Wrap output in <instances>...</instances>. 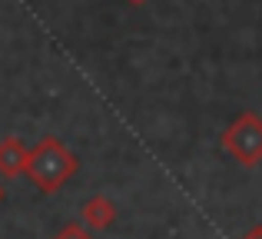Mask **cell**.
<instances>
[{"mask_svg":"<svg viewBox=\"0 0 262 239\" xmlns=\"http://www.w3.org/2000/svg\"><path fill=\"white\" fill-rule=\"evenodd\" d=\"M129 7H143V4H149V0H126Z\"/></svg>","mask_w":262,"mask_h":239,"instance_id":"cell-7","label":"cell"},{"mask_svg":"<svg viewBox=\"0 0 262 239\" xmlns=\"http://www.w3.org/2000/svg\"><path fill=\"white\" fill-rule=\"evenodd\" d=\"M223 149L243 166H259L262 163V117L256 110L239 113L219 136Z\"/></svg>","mask_w":262,"mask_h":239,"instance_id":"cell-2","label":"cell"},{"mask_svg":"<svg viewBox=\"0 0 262 239\" xmlns=\"http://www.w3.org/2000/svg\"><path fill=\"white\" fill-rule=\"evenodd\" d=\"M27 166H30V149L20 136H4L0 140V176L4 180H20L27 176Z\"/></svg>","mask_w":262,"mask_h":239,"instance_id":"cell-3","label":"cell"},{"mask_svg":"<svg viewBox=\"0 0 262 239\" xmlns=\"http://www.w3.org/2000/svg\"><path fill=\"white\" fill-rule=\"evenodd\" d=\"M243 239H262V226H252V229H249V233H246Z\"/></svg>","mask_w":262,"mask_h":239,"instance_id":"cell-6","label":"cell"},{"mask_svg":"<svg viewBox=\"0 0 262 239\" xmlns=\"http://www.w3.org/2000/svg\"><path fill=\"white\" fill-rule=\"evenodd\" d=\"M80 216H83V226L100 233V229H110L116 220V203L110 200L106 193H93L90 200L80 206Z\"/></svg>","mask_w":262,"mask_h":239,"instance_id":"cell-4","label":"cell"},{"mask_svg":"<svg viewBox=\"0 0 262 239\" xmlns=\"http://www.w3.org/2000/svg\"><path fill=\"white\" fill-rule=\"evenodd\" d=\"M77 156L57 136H40V143L30 149V166H27V176L33 180V186L40 193H60L67 183L77 173Z\"/></svg>","mask_w":262,"mask_h":239,"instance_id":"cell-1","label":"cell"},{"mask_svg":"<svg viewBox=\"0 0 262 239\" xmlns=\"http://www.w3.org/2000/svg\"><path fill=\"white\" fill-rule=\"evenodd\" d=\"M53 239H96V236H93V229L83 226V223H70V226H63Z\"/></svg>","mask_w":262,"mask_h":239,"instance_id":"cell-5","label":"cell"},{"mask_svg":"<svg viewBox=\"0 0 262 239\" xmlns=\"http://www.w3.org/2000/svg\"><path fill=\"white\" fill-rule=\"evenodd\" d=\"M0 200H4V186H0Z\"/></svg>","mask_w":262,"mask_h":239,"instance_id":"cell-8","label":"cell"}]
</instances>
